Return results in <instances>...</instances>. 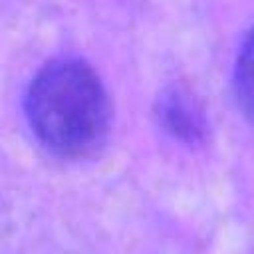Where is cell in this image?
Returning <instances> with one entry per match:
<instances>
[{"label":"cell","instance_id":"7a4b0ae2","mask_svg":"<svg viewBox=\"0 0 254 254\" xmlns=\"http://www.w3.org/2000/svg\"><path fill=\"white\" fill-rule=\"evenodd\" d=\"M159 115H161L165 129H169L173 135L187 139V141L198 139L200 129H202L200 115L192 107V103H189L181 93L175 91L171 95H165L159 107Z\"/></svg>","mask_w":254,"mask_h":254},{"label":"cell","instance_id":"3957f363","mask_svg":"<svg viewBox=\"0 0 254 254\" xmlns=\"http://www.w3.org/2000/svg\"><path fill=\"white\" fill-rule=\"evenodd\" d=\"M234 93L242 113L254 125V28L242 40L236 56Z\"/></svg>","mask_w":254,"mask_h":254},{"label":"cell","instance_id":"6da1fadb","mask_svg":"<svg viewBox=\"0 0 254 254\" xmlns=\"http://www.w3.org/2000/svg\"><path fill=\"white\" fill-rule=\"evenodd\" d=\"M26 119L38 143L56 157L83 159L105 143L111 103L97 73L79 60H54L30 81Z\"/></svg>","mask_w":254,"mask_h":254}]
</instances>
